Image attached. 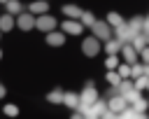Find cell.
Masks as SVG:
<instances>
[{
    "label": "cell",
    "instance_id": "2",
    "mask_svg": "<svg viewBox=\"0 0 149 119\" xmlns=\"http://www.w3.org/2000/svg\"><path fill=\"white\" fill-rule=\"evenodd\" d=\"M0 26H2V28H12V19H9V16H5V19L0 21Z\"/></svg>",
    "mask_w": 149,
    "mask_h": 119
},
{
    "label": "cell",
    "instance_id": "4",
    "mask_svg": "<svg viewBox=\"0 0 149 119\" xmlns=\"http://www.w3.org/2000/svg\"><path fill=\"white\" fill-rule=\"evenodd\" d=\"M119 72L121 75H128V65H119Z\"/></svg>",
    "mask_w": 149,
    "mask_h": 119
},
{
    "label": "cell",
    "instance_id": "3",
    "mask_svg": "<svg viewBox=\"0 0 149 119\" xmlns=\"http://www.w3.org/2000/svg\"><path fill=\"white\" fill-rule=\"evenodd\" d=\"M112 107H114V110H119V107H123V98H121V100H119V98H116V100H112Z\"/></svg>",
    "mask_w": 149,
    "mask_h": 119
},
{
    "label": "cell",
    "instance_id": "7",
    "mask_svg": "<svg viewBox=\"0 0 149 119\" xmlns=\"http://www.w3.org/2000/svg\"><path fill=\"white\" fill-rule=\"evenodd\" d=\"M0 2H5V0H0Z\"/></svg>",
    "mask_w": 149,
    "mask_h": 119
},
{
    "label": "cell",
    "instance_id": "1",
    "mask_svg": "<svg viewBox=\"0 0 149 119\" xmlns=\"http://www.w3.org/2000/svg\"><path fill=\"white\" fill-rule=\"evenodd\" d=\"M63 28H68V33H79V26L77 23H65Z\"/></svg>",
    "mask_w": 149,
    "mask_h": 119
},
{
    "label": "cell",
    "instance_id": "5",
    "mask_svg": "<svg viewBox=\"0 0 149 119\" xmlns=\"http://www.w3.org/2000/svg\"><path fill=\"white\" fill-rule=\"evenodd\" d=\"M5 112H7V114H16V107H9V105H7V107H5Z\"/></svg>",
    "mask_w": 149,
    "mask_h": 119
},
{
    "label": "cell",
    "instance_id": "6",
    "mask_svg": "<svg viewBox=\"0 0 149 119\" xmlns=\"http://www.w3.org/2000/svg\"><path fill=\"white\" fill-rule=\"evenodd\" d=\"M0 96H2V89H0Z\"/></svg>",
    "mask_w": 149,
    "mask_h": 119
}]
</instances>
